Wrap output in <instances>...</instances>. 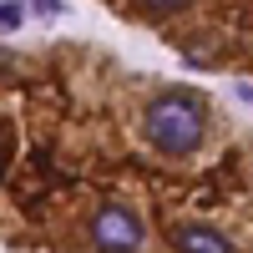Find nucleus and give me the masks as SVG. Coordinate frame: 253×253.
Listing matches in <instances>:
<instances>
[{"instance_id":"1","label":"nucleus","mask_w":253,"mask_h":253,"mask_svg":"<svg viewBox=\"0 0 253 253\" xmlns=\"http://www.w3.org/2000/svg\"><path fill=\"white\" fill-rule=\"evenodd\" d=\"M142 132H147V142H152L157 152L187 157V152H198L203 137H208V107L198 96H187V91H167V96H157L152 107L142 112Z\"/></svg>"},{"instance_id":"2","label":"nucleus","mask_w":253,"mask_h":253,"mask_svg":"<svg viewBox=\"0 0 253 253\" xmlns=\"http://www.w3.org/2000/svg\"><path fill=\"white\" fill-rule=\"evenodd\" d=\"M142 238H147L142 218L132 213V208H122V203H107L91 218V243L101 253H132V248H142Z\"/></svg>"},{"instance_id":"3","label":"nucleus","mask_w":253,"mask_h":253,"mask_svg":"<svg viewBox=\"0 0 253 253\" xmlns=\"http://www.w3.org/2000/svg\"><path fill=\"white\" fill-rule=\"evenodd\" d=\"M172 248L177 253H233V238H223L208 223H177L172 228Z\"/></svg>"},{"instance_id":"4","label":"nucleus","mask_w":253,"mask_h":253,"mask_svg":"<svg viewBox=\"0 0 253 253\" xmlns=\"http://www.w3.org/2000/svg\"><path fill=\"white\" fill-rule=\"evenodd\" d=\"M20 20H26V10H20V5H0V31H15Z\"/></svg>"},{"instance_id":"5","label":"nucleus","mask_w":253,"mask_h":253,"mask_svg":"<svg viewBox=\"0 0 253 253\" xmlns=\"http://www.w3.org/2000/svg\"><path fill=\"white\" fill-rule=\"evenodd\" d=\"M187 0H147V10H182Z\"/></svg>"},{"instance_id":"6","label":"nucleus","mask_w":253,"mask_h":253,"mask_svg":"<svg viewBox=\"0 0 253 253\" xmlns=\"http://www.w3.org/2000/svg\"><path fill=\"white\" fill-rule=\"evenodd\" d=\"M31 5H36L41 15H56V10H61V0H31Z\"/></svg>"}]
</instances>
